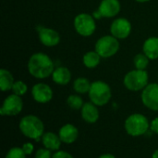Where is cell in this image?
Segmentation results:
<instances>
[{"instance_id": "7402d4cb", "label": "cell", "mask_w": 158, "mask_h": 158, "mask_svg": "<svg viewBox=\"0 0 158 158\" xmlns=\"http://www.w3.org/2000/svg\"><path fill=\"white\" fill-rule=\"evenodd\" d=\"M84 104L82 98L78 94H71L67 98V105L75 111L81 110Z\"/></svg>"}, {"instance_id": "9c48e42d", "label": "cell", "mask_w": 158, "mask_h": 158, "mask_svg": "<svg viewBox=\"0 0 158 158\" xmlns=\"http://www.w3.org/2000/svg\"><path fill=\"white\" fill-rule=\"evenodd\" d=\"M121 9L119 0H102L99 4L98 9L93 13L95 20L101 18L111 19L118 15Z\"/></svg>"}, {"instance_id": "44dd1931", "label": "cell", "mask_w": 158, "mask_h": 158, "mask_svg": "<svg viewBox=\"0 0 158 158\" xmlns=\"http://www.w3.org/2000/svg\"><path fill=\"white\" fill-rule=\"evenodd\" d=\"M92 82L86 77H78L73 82V89L78 94H86L91 88Z\"/></svg>"}, {"instance_id": "d4e9b609", "label": "cell", "mask_w": 158, "mask_h": 158, "mask_svg": "<svg viewBox=\"0 0 158 158\" xmlns=\"http://www.w3.org/2000/svg\"><path fill=\"white\" fill-rule=\"evenodd\" d=\"M27 156L26 154L24 153V151L22 150L21 147H12L10 148L6 156H5V158H26Z\"/></svg>"}, {"instance_id": "ffe728a7", "label": "cell", "mask_w": 158, "mask_h": 158, "mask_svg": "<svg viewBox=\"0 0 158 158\" xmlns=\"http://www.w3.org/2000/svg\"><path fill=\"white\" fill-rule=\"evenodd\" d=\"M101 59H102V57L95 50H91V51L86 52L83 55L82 62L86 68L94 69V68H96L100 64Z\"/></svg>"}, {"instance_id": "e0dca14e", "label": "cell", "mask_w": 158, "mask_h": 158, "mask_svg": "<svg viewBox=\"0 0 158 158\" xmlns=\"http://www.w3.org/2000/svg\"><path fill=\"white\" fill-rule=\"evenodd\" d=\"M53 81L59 86H66L71 81V72L65 66L56 67L52 74Z\"/></svg>"}, {"instance_id": "7c38bea8", "label": "cell", "mask_w": 158, "mask_h": 158, "mask_svg": "<svg viewBox=\"0 0 158 158\" xmlns=\"http://www.w3.org/2000/svg\"><path fill=\"white\" fill-rule=\"evenodd\" d=\"M31 97L34 102L44 104L52 101L54 92L52 88L45 83H37L31 88Z\"/></svg>"}, {"instance_id": "1f68e13d", "label": "cell", "mask_w": 158, "mask_h": 158, "mask_svg": "<svg viewBox=\"0 0 158 158\" xmlns=\"http://www.w3.org/2000/svg\"><path fill=\"white\" fill-rule=\"evenodd\" d=\"M135 1L138 2V3H146V2H149L151 0H135Z\"/></svg>"}, {"instance_id": "277c9868", "label": "cell", "mask_w": 158, "mask_h": 158, "mask_svg": "<svg viewBox=\"0 0 158 158\" xmlns=\"http://www.w3.org/2000/svg\"><path fill=\"white\" fill-rule=\"evenodd\" d=\"M90 102L102 107L106 105L112 98V90L110 86L102 80H96L92 82L91 88L88 92Z\"/></svg>"}, {"instance_id": "4dcf8cb0", "label": "cell", "mask_w": 158, "mask_h": 158, "mask_svg": "<svg viewBox=\"0 0 158 158\" xmlns=\"http://www.w3.org/2000/svg\"><path fill=\"white\" fill-rule=\"evenodd\" d=\"M152 158H158V149L155 150L152 154Z\"/></svg>"}, {"instance_id": "cb8c5ba5", "label": "cell", "mask_w": 158, "mask_h": 158, "mask_svg": "<svg viewBox=\"0 0 158 158\" xmlns=\"http://www.w3.org/2000/svg\"><path fill=\"white\" fill-rule=\"evenodd\" d=\"M12 93L22 97L23 95H25L28 91V86L25 82L21 81V80H17L14 82V85L12 87L11 89Z\"/></svg>"}, {"instance_id": "4fadbf2b", "label": "cell", "mask_w": 158, "mask_h": 158, "mask_svg": "<svg viewBox=\"0 0 158 158\" xmlns=\"http://www.w3.org/2000/svg\"><path fill=\"white\" fill-rule=\"evenodd\" d=\"M37 31H38L39 40L44 46L47 47H53L60 43V39H61L60 34L55 29L44 27V26H38Z\"/></svg>"}, {"instance_id": "ac0fdd59", "label": "cell", "mask_w": 158, "mask_h": 158, "mask_svg": "<svg viewBox=\"0 0 158 158\" xmlns=\"http://www.w3.org/2000/svg\"><path fill=\"white\" fill-rule=\"evenodd\" d=\"M143 52L150 59H158V37L151 36L147 38L143 45Z\"/></svg>"}, {"instance_id": "d6986e66", "label": "cell", "mask_w": 158, "mask_h": 158, "mask_svg": "<svg viewBox=\"0 0 158 158\" xmlns=\"http://www.w3.org/2000/svg\"><path fill=\"white\" fill-rule=\"evenodd\" d=\"M14 82L13 74L8 70L4 68L0 70V89L3 92L11 91Z\"/></svg>"}, {"instance_id": "5bb4252c", "label": "cell", "mask_w": 158, "mask_h": 158, "mask_svg": "<svg viewBox=\"0 0 158 158\" xmlns=\"http://www.w3.org/2000/svg\"><path fill=\"white\" fill-rule=\"evenodd\" d=\"M59 138L62 143L65 144H72L79 138V129L73 124L68 123L63 125L58 130Z\"/></svg>"}, {"instance_id": "5b68a950", "label": "cell", "mask_w": 158, "mask_h": 158, "mask_svg": "<svg viewBox=\"0 0 158 158\" xmlns=\"http://www.w3.org/2000/svg\"><path fill=\"white\" fill-rule=\"evenodd\" d=\"M149 84V75L146 70L134 69L127 73L123 78L125 88L133 92L142 91Z\"/></svg>"}, {"instance_id": "f546056e", "label": "cell", "mask_w": 158, "mask_h": 158, "mask_svg": "<svg viewBox=\"0 0 158 158\" xmlns=\"http://www.w3.org/2000/svg\"><path fill=\"white\" fill-rule=\"evenodd\" d=\"M97 158H116V156L112 154H109V153H106V154H103L101 156H99Z\"/></svg>"}, {"instance_id": "83f0119b", "label": "cell", "mask_w": 158, "mask_h": 158, "mask_svg": "<svg viewBox=\"0 0 158 158\" xmlns=\"http://www.w3.org/2000/svg\"><path fill=\"white\" fill-rule=\"evenodd\" d=\"M21 148H22V150L24 151V153L26 154L27 156H31V155H32L34 153V145H33L32 142H25V143L22 144Z\"/></svg>"}, {"instance_id": "52a82bcc", "label": "cell", "mask_w": 158, "mask_h": 158, "mask_svg": "<svg viewBox=\"0 0 158 158\" xmlns=\"http://www.w3.org/2000/svg\"><path fill=\"white\" fill-rule=\"evenodd\" d=\"M75 31L81 36L88 37L94 34L96 30L95 19L89 13H80L74 18L73 21Z\"/></svg>"}, {"instance_id": "2e32d148", "label": "cell", "mask_w": 158, "mask_h": 158, "mask_svg": "<svg viewBox=\"0 0 158 158\" xmlns=\"http://www.w3.org/2000/svg\"><path fill=\"white\" fill-rule=\"evenodd\" d=\"M41 142L44 148H47L51 150L52 152H56L57 150H60L62 142L59 138L58 133H55L52 131H46L44 133Z\"/></svg>"}, {"instance_id": "4316f807", "label": "cell", "mask_w": 158, "mask_h": 158, "mask_svg": "<svg viewBox=\"0 0 158 158\" xmlns=\"http://www.w3.org/2000/svg\"><path fill=\"white\" fill-rule=\"evenodd\" d=\"M52 158H74V156L70 153L60 149L53 153Z\"/></svg>"}, {"instance_id": "603a6c76", "label": "cell", "mask_w": 158, "mask_h": 158, "mask_svg": "<svg viewBox=\"0 0 158 158\" xmlns=\"http://www.w3.org/2000/svg\"><path fill=\"white\" fill-rule=\"evenodd\" d=\"M150 62V59L143 52L138 53L133 58V64L135 66V69L139 70H146Z\"/></svg>"}, {"instance_id": "8fae6325", "label": "cell", "mask_w": 158, "mask_h": 158, "mask_svg": "<svg viewBox=\"0 0 158 158\" xmlns=\"http://www.w3.org/2000/svg\"><path fill=\"white\" fill-rule=\"evenodd\" d=\"M132 25L126 18H118L114 20L110 25V33L118 40L126 39L130 36Z\"/></svg>"}, {"instance_id": "f1b7e54d", "label": "cell", "mask_w": 158, "mask_h": 158, "mask_svg": "<svg viewBox=\"0 0 158 158\" xmlns=\"http://www.w3.org/2000/svg\"><path fill=\"white\" fill-rule=\"evenodd\" d=\"M150 130L158 135V117L154 118L151 122H150Z\"/></svg>"}, {"instance_id": "3957f363", "label": "cell", "mask_w": 158, "mask_h": 158, "mask_svg": "<svg viewBox=\"0 0 158 158\" xmlns=\"http://www.w3.org/2000/svg\"><path fill=\"white\" fill-rule=\"evenodd\" d=\"M124 129L131 137H141L150 130V121L144 115L134 113L125 119Z\"/></svg>"}, {"instance_id": "8992f818", "label": "cell", "mask_w": 158, "mask_h": 158, "mask_svg": "<svg viewBox=\"0 0 158 158\" xmlns=\"http://www.w3.org/2000/svg\"><path fill=\"white\" fill-rule=\"evenodd\" d=\"M94 50L104 59L111 58L119 50V40L112 34L101 36L94 45Z\"/></svg>"}, {"instance_id": "ba28073f", "label": "cell", "mask_w": 158, "mask_h": 158, "mask_svg": "<svg viewBox=\"0 0 158 158\" xmlns=\"http://www.w3.org/2000/svg\"><path fill=\"white\" fill-rule=\"evenodd\" d=\"M23 101L20 96L14 93L5 98L0 108V115L3 116H16L22 112Z\"/></svg>"}, {"instance_id": "6da1fadb", "label": "cell", "mask_w": 158, "mask_h": 158, "mask_svg": "<svg viewBox=\"0 0 158 158\" xmlns=\"http://www.w3.org/2000/svg\"><path fill=\"white\" fill-rule=\"evenodd\" d=\"M27 68L32 77L36 79H45L52 76L56 67L54 61L48 55L43 52H36L30 57Z\"/></svg>"}, {"instance_id": "30bf717a", "label": "cell", "mask_w": 158, "mask_h": 158, "mask_svg": "<svg viewBox=\"0 0 158 158\" xmlns=\"http://www.w3.org/2000/svg\"><path fill=\"white\" fill-rule=\"evenodd\" d=\"M143 104L149 110L158 112V84L150 83L143 90L141 94Z\"/></svg>"}, {"instance_id": "7a4b0ae2", "label": "cell", "mask_w": 158, "mask_h": 158, "mask_svg": "<svg viewBox=\"0 0 158 158\" xmlns=\"http://www.w3.org/2000/svg\"><path fill=\"white\" fill-rule=\"evenodd\" d=\"M19 129L24 137L34 142H41V139L45 132L43 120L34 115H26L22 116L19 122Z\"/></svg>"}, {"instance_id": "484cf974", "label": "cell", "mask_w": 158, "mask_h": 158, "mask_svg": "<svg viewBox=\"0 0 158 158\" xmlns=\"http://www.w3.org/2000/svg\"><path fill=\"white\" fill-rule=\"evenodd\" d=\"M53 153L54 152H52L51 150L43 147V148L38 149L34 153V158H52Z\"/></svg>"}, {"instance_id": "9a60e30c", "label": "cell", "mask_w": 158, "mask_h": 158, "mask_svg": "<svg viewBox=\"0 0 158 158\" xmlns=\"http://www.w3.org/2000/svg\"><path fill=\"white\" fill-rule=\"evenodd\" d=\"M81 115L84 122L87 124H94L99 120L100 113L98 106L92 102H84L82 108L81 109Z\"/></svg>"}]
</instances>
